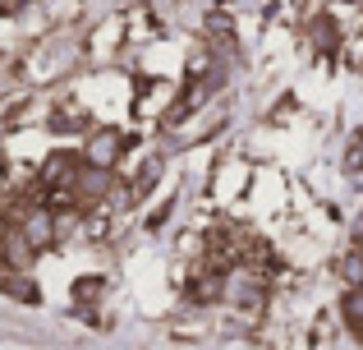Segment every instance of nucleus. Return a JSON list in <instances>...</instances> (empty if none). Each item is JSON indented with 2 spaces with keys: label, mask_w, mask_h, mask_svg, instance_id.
I'll return each instance as SVG.
<instances>
[{
  "label": "nucleus",
  "mask_w": 363,
  "mask_h": 350,
  "mask_svg": "<svg viewBox=\"0 0 363 350\" xmlns=\"http://www.w3.org/2000/svg\"><path fill=\"white\" fill-rule=\"evenodd\" d=\"M340 314H345L350 327H359V332H363V286H350V290H345V300H340Z\"/></svg>",
  "instance_id": "obj_4"
},
{
  "label": "nucleus",
  "mask_w": 363,
  "mask_h": 350,
  "mask_svg": "<svg viewBox=\"0 0 363 350\" xmlns=\"http://www.w3.org/2000/svg\"><path fill=\"white\" fill-rule=\"evenodd\" d=\"M345 277H350V286H363V253H350L345 258Z\"/></svg>",
  "instance_id": "obj_7"
},
{
  "label": "nucleus",
  "mask_w": 363,
  "mask_h": 350,
  "mask_svg": "<svg viewBox=\"0 0 363 350\" xmlns=\"http://www.w3.org/2000/svg\"><path fill=\"white\" fill-rule=\"evenodd\" d=\"M28 258H33V244H28V235H23V231L9 235V263H14V268H23Z\"/></svg>",
  "instance_id": "obj_6"
},
{
  "label": "nucleus",
  "mask_w": 363,
  "mask_h": 350,
  "mask_svg": "<svg viewBox=\"0 0 363 350\" xmlns=\"http://www.w3.org/2000/svg\"><path fill=\"white\" fill-rule=\"evenodd\" d=\"M359 253H363V244H359Z\"/></svg>",
  "instance_id": "obj_8"
},
{
  "label": "nucleus",
  "mask_w": 363,
  "mask_h": 350,
  "mask_svg": "<svg viewBox=\"0 0 363 350\" xmlns=\"http://www.w3.org/2000/svg\"><path fill=\"white\" fill-rule=\"evenodd\" d=\"M120 157V134L116 129H101V134L88 138V166H116Z\"/></svg>",
  "instance_id": "obj_2"
},
{
  "label": "nucleus",
  "mask_w": 363,
  "mask_h": 350,
  "mask_svg": "<svg viewBox=\"0 0 363 350\" xmlns=\"http://www.w3.org/2000/svg\"><path fill=\"white\" fill-rule=\"evenodd\" d=\"M23 235H28V244H33V249L51 244L55 240V217L46 212V207H33V212L23 217Z\"/></svg>",
  "instance_id": "obj_1"
},
{
  "label": "nucleus",
  "mask_w": 363,
  "mask_h": 350,
  "mask_svg": "<svg viewBox=\"0 0 363 350\" xmlns=\"http://www.w3.org/2000/svg\"><path fill=\"white\" fill-rule=\"evenodd\" d=\"M74 189H79L83 198H101L111 189V166H83L79 180H74Z\"/></svg>",
  "instance_id": "obj_3"
},
{
  "label": "nucleus",
  "mask_w": 363,
  "mask_h": 350,
  "mask_svg": "<svg viewBox=\"0 0 363 350\" xmlns=\"http://www.w3.org/2000/svg\"><path fill=\"white\" fill-rule=\"evenodd\" d=\"M253 286H257L253 272H235V277L225 281V295H230V300H248V290H253Z\"/></svg>",
  "instance_id": "obj_5"
}]
</instances>
